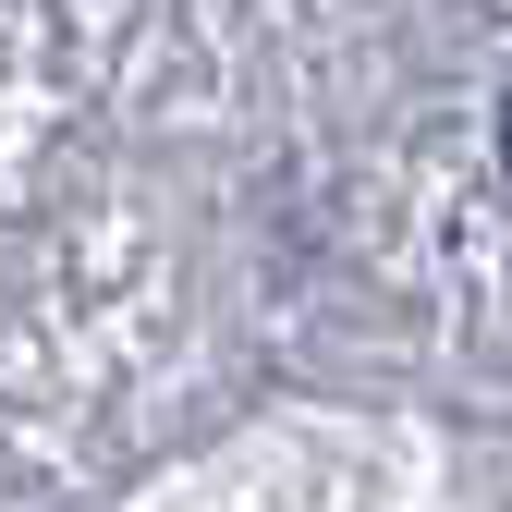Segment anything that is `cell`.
I'll use <instances>...</instances> for the list:
<instances>
[{"label": "cell", "instance_id": "obj_1", "mask_svg": "<svg viewBox=\"0 0 512 512\" xmlns=\"http://www.w3.org/2000/svg\"><path fill=\"white\" fill-rule=\"evenodd\" d=\"M500 171H512V98H500Z\"/></svg>", "mask_w": 512, "mask_h": 512}]
</instances>
